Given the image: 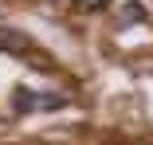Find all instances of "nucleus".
<instances>
[{
    "label": "nucleus",
    "mask_w": 153,
    "mask_h": 145,
    "mask_svg": "<svg viewBox=\"0 0 153 145\" xmlns=\"http://www.w3.org/2000/svg\"><path fill=\"white\" fill-rule=\"evenodd\" d=\"M0 51L4 55H27L32 51V39H27L20 27H0Z\"/></svg>",
    "instance_id": "obj_1"
},
{
    "label": "nucleus",
    "mask_w": 153,
    "mask_h": 145,
    "mask_svg": "<svg viewBox=\"0 0 153 145\" xmlns=\"http://www.w3.org/2000/svg\"><path fill=\"white\" fill-rule=\"evenodd\" d=\"M39 110V90H27V86H16L12 90V114H36Z\"/></svg>",
    "instance_id": "obj_2"
},
{
    "label": "nucleus",
    "mask_w": 153,
    "mask_h": 145,
    "mask_svg": "<svg viewBox=\"0 0 153 145\" xmlns=\"http://www.w3.org/2000/svg\"><path fill=\"white\" fill-rule=\"evenodd\" d=\"M145 20H149V12H145V4H137V0L122 4V12H118V27H134V24H145Z\"/></svg>",
    "instance_id": "obj_3"
},
{
    "label": "nucleus",
    "mask_w": 153,
    "mask_h": 145,
    "mask_svg": "<svg viewBox=\"0 0 153 145\" xmlns=\"http://www.w3.org/2000/svg\"><path fill=\"white\" fill-rule=\"evenodd\" d=\"M63 106H67V98H63V94H47V90H39V114L63 110Z\"/></svg>",
    "instance_id": "obj_4"
},
{
    "label": "nucleus",
    "mask_w": 153,
    "mask_h": 145,
    "mask_svg": "<svg viewBox=\"0 0 153 145\" xmlns=\"http://www.w3.org/2000/svg\"><path fill=\"white\" fill-rule=\"evenodd\" d=\"M82 4H86L90 12H98V8H106V4H110V0H82Z\"/></svg>",
    "instance_id": "obj_5"
},
{
    "label": "nucleus",
    "mask_w": 153,
    "mask_h": 145,
    "mask_svg": "<svg viewBox=\"0 0 153 145\" xmlns=\"http://www.w3.org/2000/svg\"><path fill=\"white\" fill-rule=\"evenodd\" d=\"M59 4H71V0H59Z\"/></svg>",
    "instance_id": "obj_6"
}]
</instances>
